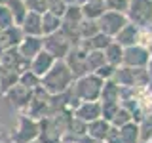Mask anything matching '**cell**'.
<instances>
[{
    "mask_svg": "<svg viewBox=\"0 0 152 143\" xmlns=\"http://www.w3.org/2000/svg\"><path fill=\"white\" fill-rule=\"evenodd\" d=\"M31 6H32V10H36V12H44L46 0H31Z\"/></svg>",
    "mask_w": 152,
    "mask_h": 143,
    "instance_id": "obj_5",
    "label": "cell"
},
{
    "mask_svg": "<svg viewBox=\"0 0 152 143\" xmlns=\"http://www.w3.org/2000/svg\"><path fill=\"white\" fill-rule=\"evenodd\" d=\"M104 4H107L108 10H112V12H127V8H129V0H104Z\"/></svg>",
    "mask_w": 152,
    "mask_h": 143,
    "instance_id": "obj_4",
    "label": "cell"
},
{
    "mask_svg": "<svg viewBox=\"0 0 152 143\" xmlns=\"http://www.w3.org/2000/svg\"><path fill=\"white\" fill-rule=\"evenodd\" d=\"M116 36H118V44H133L137 38V29H135V25H127L126 23L116 32Z\"/></svg>",
    "mask_w": 152,
    "mask_h": 143,
    "instance_id": "obj_3",
    "label": "cell"
},
{
    "mask_svg": "<svg viewBox=\"0 0 152 143\" xmlns=\"http://www.w3.org/2000/svg\"><path fill=\"white\" fill-rule=\"evenodd\" d=\"M126 23H127L126 15H124L122 12H112V10H108V12H104L101 15L99 25H101V31L104 35H116Z\"/></svg>",
    "mask_w": 152,
    "mask_h": 143,
    "instance_id": "obj_1",
    "label": "cell"
},
{
    "mask_svg": "<svg viewBox=\"0 0 152 143\" xmlns=\"http://www.w3.org/2000/svg\"><path fill=\"white\" fill-rule=\"evenodd\" d=\"M127 12L135 23H148L152 19V0H129Z\"/></svg>",
    "mask_w": 152,
    "mask_h": 143,
    "instance_id": "obj_2",
    "label": "cell"
}]
</instances>
